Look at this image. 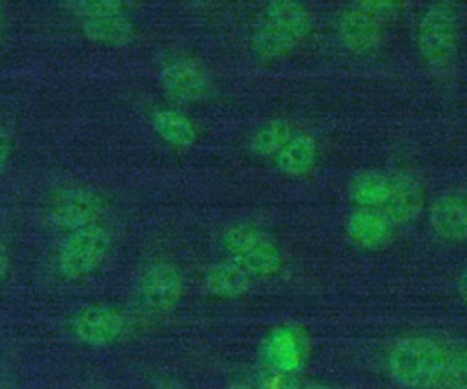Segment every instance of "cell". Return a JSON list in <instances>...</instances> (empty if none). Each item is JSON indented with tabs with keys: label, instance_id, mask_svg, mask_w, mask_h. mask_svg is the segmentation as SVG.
<instances>
[{
	"label": "cell",
	"instance_id": "d4e9b609",
	"mask_svg": "<svg viewBox=\"0 0 467 389\" xmlns=\"http://www.w3.org/2000/svg\"><path fill=\"white\" fill-rule=\"evenodd\" d=\"M0 16H2V7H0Z\"/></svg>",
	"mask_w": 467,
	"mask_h": 389
},
{
	"label": "cell",
	"instance_id": "d6986e66",
	"mask_svg": "<svg viewBox=\"0 0 467 389\" xmlns=\"http://www.w3.org/2000/svg\"><path fill=\"white\" fill-rule=\"evenodd\" d=\"M292 131L286 121L283 119H272L263 122L259 128L254 130L248 141V148L257 157H270L277 155V152L285 146V142L290 139Z\"/></svg>",
	"mask_w": 467,
	"mask_h": 389
},
{
	"label": "cell",
	"instance_id": "52a82bcc",
	"mask_svg": "<svg viewBox=\"0 0 467 389\" xmlns=\"http://www.w3.org/2000/svg\"><path fill=\"white\" fill-rule=\"evenodd\" d=\"M78 20L84 37L106 46H124L135 35V26L117 2H77L69 5Z\"/></svg>",
	"mask_w": 467,
	"mask_h": 389
},
{
	"label": "cell",
	"instance_id": "7402d4cb",
	"mask_svg": "<svg viewBox=\"0 0 467 389\" xmlns=\"http://www.w3.org/2000/svg\"><path fill=\"white\" fill-rule=\"evenodd\" d=\"M9 272V248L4 239H0V287L4 285Z\"/></svg>",
	"mask_w": 467,
	"mask_h": 389
},
{
	"label": "cell",
	"instance_id": "ac0fdd59",
	"mask_svg": "<svg viewBox=\"0 0 467 389\" xmlns=\"http://www.w3.org/2000/svg\"><path fill=\"white\" fill-rule=\"evenodd\" d=\"M151 124L157 135L175 148H188L197 139V130L190 117L173 108L157 110L151 117Z\"/></svg>",
	"mask_w": 467,
	"mask_h": 389
},
{
	"label": "cell",
	"instance_id": "9a60e30c",
	"mask_svg": "<svg viewBox=\"0 0 467 389\" xmlns=\"http://www.w3.org/2000/svg\"><path fill=\"white\" fill-rule=\"evenodd\" d=\"M252 285V278L234 261H219L213 263L204 274L206 290L223 300H234L248 292Z\"/></svg>",
	"mask_w": 467,
	"mask_h": 389
},
{
	"label": "cell",
	"instance_id": "484cf974",
	"mask_svg": "<svg viewBox=\"0 0 467 389\" xmlns=\"http://www.w3.org/2000/svg\"><path fill=\"white\" fill-rule=\"evenodd\" d=\"M241 389H246V387H241Z\"/></svg>",
	"mask_w": 467,
	"mask_h": 389
},
{
	"label": "cell",
	"instance_id": "44dd1931",
	"mask_svg": "<svg viewBox=\"0 0 467 389\" xmlns=\"http://www.w3.org/2000/svg\"><path fill=\"white\" fill-rule=\"evenodd\" d=\"M11 152H13V141H11V135L5 128L0 126V175L4 173L7 163H9V157H11Z\"/></svg>",
	"mask_w": 467,
	"mask_h": 389
},
{
	"label": "cell",
	"instance_id": "ffe728a7",
	"mask_svg": "<svg viewBox=\"0 0 467 389\" xmlns=\"http://www.w3.org/2000/svg\"><path fill=\"white\" fill-rule=\"evenodd\" d=\"M441 385L447 389H467V345L449 351Z\"/></svg>",
	"mask_w": 467,
	"mask_h": 389
},
{
	"label": "cell",
	"instance_id": "277c9868",
	"mask_svg": "<svg viewBox=\"0 0 467 389\" xmlns=\"http://www.w3.org/2000/svg\"><path fill=\"white\" fill-rule=\"evenodd\" d=\"M221 241L230 261L239 265L250 278H268L281 268L283 256L277 243L254 225H230Z\"/></svg>",
	"mask_w": 467,
	"mask_h": 389
},
{
	"label": "cell",
	"instance_id": "603a6c76",
	"mask_svg": "<svg viewBox=\"0 0 467 389\" xmlns=\"http://www.w3.org/2000/svg\"><path fill=\"white\" fill-rule=\"evenodd\" d=\"M456 292H458V298L462 300V303L467 307V267L460 272V276L456 279Z\"/></svg>",
	"mask_w": 467,
	"mask_h": 389
},
{
	"label": "cell",
	"instance_id": "e0dca14e",
	"mask_svg": "<svg viewBox=\"0 0 467 389\" xmlns=\"http://www.w3.org/2000/svg\"><path fill=\"white\" fill-rule=\"evenodd\" d=\"M317 159V142L308 133H292L275 155V166L286 175H305Z\"/></svg>",
	"mask_w": 467,
	"mask_h": 389
},
{
	"label": "cell",
	"instance_id": "7a4b0ae2",
	"mask_svg": "<svg viewBox=\"0 0 467 389\" xmlns=\"http://www.w3.org/2000/svg\"><path fill=\"white\" fill-rule=\"evenodd\" d=\"M449 349L431 336L398 340L387 354L389 376L403 389L441 385Z\"/></svg>",
	"mask_w": 467,
	"mask_h": 389
},
{
	"label": "cell",
	"instance_id": "3957f363",
	"mask_svg": "<svg viewBox=\"0 0 467 389\" xmlns=\"http://www.w3.org/2000/svg\"><path fill=\"white\" fill-rule=\"evenodd\" d=\"M458 13L449 2H434L425 7L416 27V46L429 69H447L456 55Z\"/></svg>",
	"mask_w": 467,
	"mask_h": 389
},
{
	"label": "cell",
	"instance_id": "8fae6325",
	"mask_svg": "<svg viewBox=\"0 0 467 389\" xmlns=\"http://www.w3.org/2000/svg\"><path fill=\"white\" fill-rule=\"evenodd\" d=\"M336 35L345 49L352 53H367L381 42V20H378L363 2H358L339 11L336 18Z\"/></svg>",
	"mask_w": 467,
	"mask_h": 389
},
{
	"label": "cell",
	"instance_id": "7c38bea8",
	"mask_svg": "<svg viewBox=\"0 0 467 389\" xmlns=\"http://www.w3.org/2000/svg\"><path fill=\"white\" fill-rule=\"evenodd\" d=\"M429 226L436 237L449 243L467 239V195L449 192L438 195L429 206Z\"/></svg>",
	"mask_w": 467,
	"mask_h": 389
},
{
	"label": "cell",
	"instance_id": "5bb4252c",
	"mask_svg": "<svg viewBox=\"0 0 467 389\" xmlns=\"http://www.w3.org/2000/svg\"><path fill=\"white\" fill-rule=\"evenodd\" d=\"M392 225L381 210L354 208L345 221V230L350 241L365 250H378L385 247L392 236Z\"/></svg>",
	"mask_w": 467,
	"mask_h": 389
},
{
	"label": "cell",
	"instance_id": "8992f818",
	"mask_svg": "<svg viewBox=\"0 0 467 389\" xmlns=\"http://www.w3.org/2000/svg\"><path fill=\"white\" fill-rule=\"evenodd\" d=\"M184 294L182 272L168 261L148 265L139 276L135 298L139 309L153 318L171 312Z\"/></svg>",
	"mask_w": 467,
	"mask_h": 389
},
{
	"label": "cell",
	"instance_id": "6da1fadb",
	"mask_svg": "<svg viewBox=\"0 0 467 389\" xmlns=\"http://www.w3.org/2000/svg\"><path fill=\"white\" fill-rule=\"evenodd\" d=\"M310 24V11L301 2L275 0L266 4L250 33L252 57L270 62L288 55L306 37Z\"/></svg>",
	"mask_w": 467,
	"mask_h": 389
},
{
	"label": "cell",
	"instance_id": "9c48e42d",
	"mask_svg": "<svg viewBox=\"0 0 467 389\" xmlns=\"http://www.w3.org/2000/svg\"><path fill=\"white\" fill-rule=\"evenodd\" d=\"M104 210V197L88 186H71L58 192L49 203V219L60 228L77 230L97 225Z\"/></svg>",
	"mask_w": 467,
	"mask_h": 389
},
{
	"label": "cell",
	"instance_id": "4fadbf2b",
	"mask_svg": "<svg viewBox=\"0 0 467 389\" xmlns=\"http://www.w3.org/2000/svg\"><path fill=\"white\" fill-rule=\"evenodd\" d=\"M423 208V186L409 172L390 173V192L379 208L392 226L414 221Z\"/></svg>",
	"mask_w": 467,
	"mask_h": 389
},
{
	"label": "cell",
	"instance_id": "ba28073f",
	"mask_svg": "<svg viewBox=\"0 0 467 389\" xmlns=\"http://www.w3.org/2000/svg\"><path fill=\"white\" fill-rule=\"evenodd\" d=\"M71 336L89 347H108L128 332V316L108 303H93L77 310L69 320Z\"/></svg>",
	"mask_w": 467,
	"mask_h": 389
},
{
	"label": "cell",
	"instance_id": "5b68a950",
	"mask_svg": "<svg viewBox=\"0 0 467 389\" xmlns=\"http://www.w3.org/2000/svg\"><path fill=\"white\" fill-rule=\"evenodd\" d=\"M109 247V232L99 223L71 230L57 252V270L66 279H82L100 267Z\"/></svg>",
	"mask_w": 467,
	"mask_h": 389
},
{
	"label": "cell",
	"instance_id": "30bf717a",
	"mask_svg": "<svg viewBox=\"0 0 467 389\" xmlns=\"http://www.w3.org/2000/svg\"><path fill=\"white\" fill-rule=\"evenodd\" d=\"M161 82L164 91L179 102H197L210 93V77L206 69L193 58H170L161 68Z\"/></svg>",
	"mask_w": 467,
	"mask_h": 389
},
{
	"label": "cell",
	"instance_id": "2e32d148",
	"mask_svg": "<svg viewBox=\"0 0 467 389\" xmlns=\"http://www.w3.org/2000/svg\"><path fill=\"white\" fill-rule=\"evenodd\" d=\"M390 192V173L381 170H365L356 173L348 183V197L358 208L379 210Z\"/></svg>",
	"mask_w": 467,
	"mask_h": 389
},
{
	"label": "cell",
	"instance_id": "cb8c5ba5",
	"mask_svg": "<svg viewBox=\"0 0 467 389\" xmlns=\"http://www.w3.org/2000/svg\"><path fill=\"white\" fill-rule=\"evenodd\" d=\"M301 389H332V387H328L327 384H321V382H310V384H305Z\"/></svg>",
	"mask_w": 467,
	"mask_h": 389
}]
</instances>
